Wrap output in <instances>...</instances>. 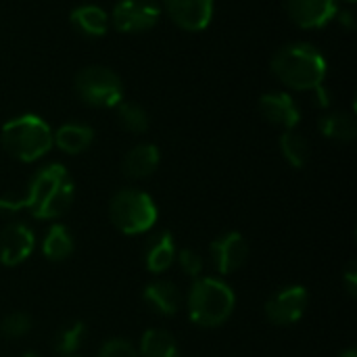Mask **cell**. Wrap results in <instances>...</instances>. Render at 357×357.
Instances as JSON below:
<instances>
[{
	"label": "cell",
	"instance_id": "21",
	"mask_svg": "<svg viewBox=\"0 0 357 357\" xmlns=\"http://www.w3.org/2000/svg\"><path fill=\"white\" fill-rule=\"evenodd\" d=\"M138 356L140 357H180V347L174 339V335H169L163 328H149L142 339H140V347H138Z\"/></svg>",
	"mask_w": 357,
	"mask_h": 357
},
{
	"label": "cell",
	"instance_id": "24",
	"mask_svg": "<svg viewBox=\"0 0 357 357\" xmlns=\"http://www.w3.org/2000/svg\"><path fill=\"white\" fill-rule=\"evenodd\" d=\"M86 333H88V328H86V324L79 322V320H77V322H71V324H67V326H63V328L56 333V337H54V351L61 357L75 356L77 349L82 347L84 339H86Z\"/></svg>",
	"mask_w": 357,
	"mask_h": 357
},
{
	"label": "cell",
	"instance_id": "20",
	"mask_svg": "<svg viewBox=\"0 0 357 357\" xmlns=\"http://www.w3.org/2000/svg\"><path fill=\"white\" fill-rule=\"evenodd\" d=\"M73 249H75V243H73V236L67 226L52 224L48 228V232L44 234L42 253L48 261H65L71 257Z\"/></svg>",
	"mask_w": 357,
	"mask_h": 357
},
{
	"label": "cell",
	"instance_id": "31",
	"mask_svg": "<svg viewBox=\"0 0 357 357\" xmlns=\"http://www.w3.org/2000/svg\"><path fill=\"white\" fill-rule=\"evenodd\" d=\"M21 357H42V356H40V354H36V351H25Z\"/></svg>",
	"mask_w": 357,
	"mask_h": 357
},
{
	"label": "cell",
	"instance_id": "5",
	"mask_svg": "<svg viewBox=\"0 0 357 357\" xmlns=\"http://www.w3.org/2000/svg\"><path fill=\"white\" fill-rule=\"evenodd\" d=\"M159 218L151 195L138 188H121L109 201V220L126 236L149 232Z\"/></svg>",
	"mask_w": 357,
	"mask_h": 357
},
{
	"label": "cell",
	"instance_id": "30",
	"mask_svg": "<svg viewBox=\"0 0 357 357\" xmlns=\"http://www.w3.org/2000/svg\"><path fill=\"white\" fill-rule=\"evenodd\" d=\"M339 357H357V349H354V347H349V349L341 351V356H339Z\"/></svg>",
	"mask_w": 357,
	"mask_h": 357
},
{
	"label": "cell",
	"instance_id": "15",
	"mask_svg": "<svg viewBox=\"0 0 357 357\" xmlns=\"http://www.w3.org/2000/svg\"><path fill=\"white\" fill-rule=\"evenodd\" d=\"M94 142V130L82 121H67L52 132V146L65 155H82Z\"/></svg>",
	"mask_w": 357,
	"mask_h": 357
},
{
	"label": "cell",
	"instance_id": "26",
	"mask_svg": "<svg viewBox=\"0 0 357 357\" xmlns=\"http://www.w3.org/2000/svg\"><path fill=\"white\" fill-rule=\"evenodd\" d=\"M176 261H178L180 270L190 278H201V274L205 270V259L195 249H180L176 255Z\"/></svg>",
	"mask_w": 357,
	"mask_h": 357
},
{
	"label": "cell",
	"instance_id": "8",
	"mask_svg": "<svg viewBox=\"0 0 357 357\" xmlns=\"http://www.w3.org/2000/svg\"><path fill=\"white\" fill-rule=\"evenodd\" d=\"M310 295L307 289L301 284H291L280 289L276 295H272L264 307L266 318L274 326H293L297 324L307 310Z\"/></svg>",
	"mask_w": 357,
	"mask_h": 357
},
{
	"label": "cell",
	"instance_id": "18",
	"mask_svg": "<svg viewBox=\"0 0 357 357\" xmlns=\"http://www.w3.org/2000/svg\"><path fill=\"white\" fill-rule=\"evenodd\" d=\"M69 21L71 25L86 38H102L109 27H111V21H109V13L98 6V4H77L71 15H69Z\"/></svg>",
	"mask_w": 357,
	"mask_h": 357
},
{
	"label": "cell",
	"instance_id": "28",
	"mask_svg": "<svg viewBox=\"0 0 357 357\" xmlns=\"http://www.w3.org/2000/svg\"><path fill=\"white\" fill-rule=\"evenodd\" d=\"M343 284H345L347 293H349L351 297H356V291H357V266H356V261H351V264L347 266V270H345V274H343Z\"/></svg>",
	"mask_w": 357,
	"mask_h": 357
},
{
	"label": "cell",
	"instance_id": "29",
	"mask_svg": "<svg viewBox=\"0 0 357 357\" xmlns=\"http://www.w3.org/2000/svg\"><path fill=\"white\" fill-rule=\"evenodd\" d=\"M335 21H339V25L347 31H351L356 27V15L351 8H343V10H337L335 15Z\"/></svg>",
	"mask_w": 357,
	"mask_h": 357
},
{
	"label": "cell",
	"instance_id": "25",
	"mask_svg": "<svg viewBox=\"0 0 357 357\" xmlns=\"http://www.w3.org/2000/svg\"><path fill=\"white\" fill-rule=\"evenodd\" d=\"M29 331H31V318L23 312H13L0 322V337L8 341L25 337Z\"/></svg>",
	"mask_w": 357,
	"mask_h": 357
},
{
	"label": "cell",
	"instance_id": "2",
	"mask_svg": "<svg viewBox=\"0 0 357 357\" xmlns=\"http://www.w3.org/2000/svg\"><path fill=\"white\" fill-rule=\"evenodd\" d=\"M272 73L287 90L316 92L326 82L328 63L314 44L291 42L272 56Z\"/></svg>",
	"mask_w": 357,
	"mask_h": 357
},
{
	"label": "cell",
	"instance_id": "12",
	"mask_svg": "<svg viewBox=\"0 0 357 357\" xmlns=\"http://www.w3.org/2000/svg\"><path fill=\"white\" fill-rule=\"evenodd\" d=\"M289 19L301 29H322L339 10L337 0H282Z\"/></svg>",
	"mask_w": 357,
	"mask_h": 357
},
{
	"label": "cell",
	"instance_id": "11",
	"mask_svg": "<svg viewBox=\"0 0 357 357\" xmlns=\"http://www.w3.org/2000/svg\"><path fill=\"white\" fill-rule=\"evenodd\" d=\"M36 249V234L23 222H13L0 230V264L15 268L31 257Z\"/></svg>",
	"mask_w": 357,
	"mask_h": 357
},
{
	"label": "cell",
	"instance_id": "23",
	"mask_svg": "<svg viewBox=\"0 0 357 357\" xmlns=\"http://www.w3.org/2000/svg\"><path fill=\"white\" fill-rule=\"evenodd\" d=\"M280 153L291 167H305L310 161V144L297 130H284L280 134Z\"/></svg>",
	"mask_w": 357,
	"mask_h": 357
},
{
	"label": "cell",
	"instance_id": "10",
	"mask_svg": "<svg viewBox=\"0 0 357 357\" xmlns=\"http://www.w3.org/2000/svg\"><path fill=\"white\" fill-rule=\"evenodd\" d=\"M211 264L218 274L228 276L241 270L249 259V243L241 232H226L209 245Z\"/></svg>",
	"mask_w": 357,
	"mask_h": 357
},
{
	"label": "cell",
	"instance_id": "6",
	"mask_svg": "<svg viewBox=\"0 0 357 357\" xmlns=\"http://www.w3.org/2000/svg\"><path fill=\"white\" fill-rule=\"evenodd\" d=\"M77 98L92 109H115L123 100V82L117 71L105 65L82 67L73 77Z\"/></svg>",
	"mask_w": 357,
	"mask_h": 357
},
{
	"label": "cell",
	"instance_id": "27",
	"mask_svg": "<svg viewBox=\"0 0 357 357\" xmlns=\"http://www.w3.org/2000/svg\"><path fill=\"white\" fill-rule=\"evenodd\" d=\"M96 357H140L138 349L128 339H109L100 345Z\"/></svg>",
	"mask_w": 357,
	"mask_h": 357
},
{
	"label": "cell",
	"instance_id": "3",
	"mask_svg": "<svg viewBox=\"0 0 357 357\" xmlns=\"http://www.w3.org/2000/svg\"><path fill=\"white\" fill-rule=\"evenodd\" d=\"M236 307V295L228 282L213 276L195 278L186 295L188 318L201 328H218L226 324Z\"/></svg>",
	"mask_w": 357,
	"mask_h": 357
},
{
	"label": "cell",
	"instance_id": "9",
	"mask_svg": "<svg viewBox=\"0 0 357 357\" xmlns=\"http://www.w3.org/2000/svg\"><path fill=\"white\" fill-rule=\"evenodd\" d=\"M161 13L184 31H203L213 21L215 0H161Z\"/></svg>",
	"mask_w": 357,
	"mask_h": 357
},
{
	"label": "cell",
	"instance_id": "4",
	"mask_svg": "<svg viewBox=\"0 0 357 357\" xmlns=\"http://www.w3.org/2000/svg\"><path fill=\"white\" fill-rule=\"evenodd\" d=\"M2 149L21 163L40 161L52 149V128L33 113L8 119L0 130Z\"/></svg>",
	"mask_w": 357,
	"mask_h": 357
},
{
	"label": "cell",
	"instance_id": "14",
	"mask_svg": "<svg viewBox=\"0 0 357 357\" xmlns=\"http://www.w3.org/2000/svg\"><path fill=\"white\" fill-rule=\"evenodd\" d=\"M161 163V153L151 142H140L132 146L121 161V169L130 180H144L157 172Z\"/></svg>",
	"mask_w": 357,
	"mask_h": 357
},
{
	"label": "cell",
	"instance_id": "19",
	"mask_svg": "<svg viewBox=\"0 0 357 357\" xmlns=\"http://www.w3.org/2000/svg\"><path fill=\"white\" fill-rule=\"evenodd\" d=\"M318 128H320L322 136H326L333 142H341V144L354 142L357 136L356 117H354V113H347V111H331V113H326L320 119Z\"/></svg>",
	"mask_w": 357,
	"mask_h": 357
},
{
	"label": "cell",
	"instance_id": "7",
	"mask_svg": "<svg viewBox=\"0 0 357 357\" xmlns=\"http://www.w3.org/2000/svg\"><path fill=\"white\" fill-rule=\"evenodd\" d=\"M161 19V4L157 0H117L109 13L111 27L119 33H144Z\"/></svg>",
	"mask_w": 357,
	"mask_h": 357
},
{
	"label": "cell",
	"instance_id": "22",
	"mask_svg": "<svg viewBox=\"0 0 357 357\" xmlns=\"http://www.w3.org/2000/svg\"><path fill=\"white\" fill-rule=\"evenodd\" d=\"M115 113H117L119 126H121L126 132L134 134V136L146 134L149 128H151V117H149L146 109L140 107L138 102L121 100V102L115 107Z\"/></svg>",
	"mask_w": 357,
	"mask_h": 357
},
{
	"label": "cell",
	"instance_id": "17",
	"mask_svg": "<svg viewBox=\"0 0 357 357\" xmlns=\"http://www.w3.org/2000/svg\"><path fill=\"white\" fill-rule=\"evenodd\" d=\"M142 299L155 314H159L163 318L176 316L182 307V295H180L178 287L169 280H155V282L146 284Z\"/></svg>",
	"mask_w": 357,
	"mask_h": 357
},
{
	"label": "cell",
	"instance_id": "13",
	"mask_svg": "<svg viewBox=\"0 0 357 357\" xmlns=\"http://www.w3.org/2000/svg\"><path fill=\"white\" fill-rule=\"evenodd\" d=\"M261 117L282 130H295L301 121V107L289 92H266L257 105Z\"/></svg>",
	"mask_w": 357,
	"mask_h": 357
},
{
	"label": "cell",
	"instance_id": "32",
	"mask_svg": "<svg viewBox=\"0 0 357 357\" xmlns=\"http://www.w3.org/2000/svg\"><path fill=\"white\" fill-rule=\"evenodd\" d=\"M345 2H347V4H354V2H356V0H345Z\"/></svg>",
	"mask_w": 357,
	"mask_h": 357
},
{
	"label": "cell",
	"instance_id": "33",
	"mask_svg": "<svg viewBox=\"0 0 357 357\" xmlns=\"http://www.w3.org/2000/svg\"><path fill=\"white\" fill-rule=\"evenodd\" d=\"M69 357H77V356H69Z\"/></svg>",
	"mask_w": 357,
	"mask_h": 357
},
{
	"label": "cell",
	"instance_id": "16",
	"mask_svg": "<svg viewBox=\"0 0 357 357\" xmlns=\"http://www.w3.org/2000/svg\"><path fill=\"white\" fill-rule=\"evenodd\" d=\"M178 249H176V238L169 230H159L157 234L151 236L144 253V264L151 274H163L167 272L174 261H176Z\"/></svg>",
	"mask_w": 357,
	"mask_h": 357
},
{
	"label": "cell",
	"instance_id": "1",
	"mask_svg": "<svg viewBox=\"0 0 357 357\" xmlns=\"http://www.w3.org/2000/svg\"><path fill=\"white\" fill-rule=\"evenodd\" d=\"M73 197L75 184L67 167L61 163H48L31 176L25 197L0 199V211H27L36 220H59L69 211Z\"/></svg>",
	"mask_w": 357,
	"mask_h": 357
}]
</instances>
